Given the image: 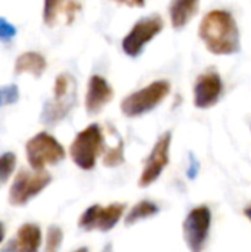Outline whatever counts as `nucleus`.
I'll use <instances>...</instances> for the list:
<instances>
[{"label": "nucleus", "instance_id": "6e6552de", "mask_svg": "<svg viewBox=\"0 0 251 252\" xmlns=\"http://www.w3.org/2000/svg\"><path fill=\"white\" fill-rule=\"evenodd\" d=\"M124 211H126L124 204H111L108 207H101L95 204L80 216L78 227L86 232H92V230H99L104 233L109 232L121 220Z\"/></svg>", "mask_w": 251, "mask_h": 252}, {"label": "nucleus", "instance_id": "9d476101", "mask_svg": "<svg viewBox=\"0 0 251 252\" xmlns=\"http://www.w3.org/2000/svg\"><path fill=\"white\" fill-rule=\"evenodd\" d=\"M223 94V81L217 71H206L198 75L194 86V105L198 109L215 106Z\"/></svg>", "mask_w": 251, "mask_h": 252}, {"label": "nucleus", "instance_id": "423d86ee", "mask_svg": "<svg viewBox=\"0 0 251 252\" xmlns=\"http://www.w3.org/2000/svg\"><path fill=\"white\" fill-rule=\"evenodd\" d=\"M52 182V176L43 171L30 173L27 170H21L9 189V204L13 207H24L33 198H36L40 192H43Z\"/></svg>", "mask_w": 251, "mask_h": 252}, {"label": "nucleus", "instance_id": "20e7f679", "mask_svg": "<svg viewBox=\"0 0 251 252\" xmlns=\"http://www.w3.org/2000/svg\"><path fill=\"white\" fill-rule=\"evenodd\" d=\"M27 161L34 171H43L47 165H56L65 158L64 146L49 133L41 131L25 145Z\"/></svg>", "mask_w": 251, "mask_h": 252}, {"label": "nucleus", "instance_id": "4468645a", "mask_svg": "<svg viewBox=\"0 0 251 252\" xmlns=\"http://www.w3.org/2000/svg\"><path fill=\"white\" fill-rule=\"evenodd\" d=\"M74 103H75V96H70L65 99H53V100L47 102L41 112V121L46 126L58 124L70 114Z\"/></svg>", "mask_w": 251, "mask_h": 252}, {"label": "nucleus", "instance_id": "39448f33", "mask_svg": "<svg viewBox=\"0 0 251 252\" xmlns=\"http://www.w3.org/2000/svg\"><path fill=\"white\" fill-rule=\"evenodd\" d=\"M164 28V21L158 13L141 18L132 30L124 35L121 49L129 58H138L145 50L146 44L152 41Z\"/></svg>", "mask_w": 251, "mask_h": 252}, {"label": "nucleus", "instance_id": "dca6fc26", "mask_svg": "<svg viewBox=\"0 0 251 252\" xmlns=\"http://www.w3.org/2000/svg\"><path fill=\"white\" fill-rule=\"evenodd\" d=\"M46 59L37 52H24L15 61V74H31L38 78L46 69Z\"/></svg>", "mask_w": 251, "mask_h": 252}, {"label": "nucleus", "instance_id": "7ed1b4c3", "mask_svg": "<svg viewBox=\"0 0 251 252\" xmlns=\"http://www.w3.org/2000/svg\"><path fill=\"white\" fill-rule=\"evenodd\" d=\"M170 93V83L166 80H157L143 89H139L121 102V112L129 118L145 115L155 109Z\"/></svg>", "mask_w": 251, "mask_h": 252}, {"label": "nucleus", "instance_id": "6ab92c4d", "mask_svg": "<svg viewBox=\"0 0 251 252\" xmlns=\"http://www.w3.org/2000/svg\"><path fill=\"white\" fill-rule=\"evenodd\" d=\"M64 241V233L61 227L58 226H50L46 233V245L44 252H59V248Z\"/></svg>", "mask_w": 251, "mask_h": 252}, {"label": "nucleus", "instance_id": "b1692460", "mask_svg": "<svg viewBox=\"0 0 251 252\" xmlns=\"http://www.w3.org/2000/svg\"><path fill=\"white\" fill-rule=\"evenodd\" d=\"M120 4H124L127 7H143L145 0H115Z\"/></svg>", "mask_w": 251, "mask_h": 252}, {"label": "nucleus", "instance_id": "393cba45", "mask_svg": "<svg viewBox=\"0 0 251 252\" xmlns=\"http://www.w3.org/2000/svg\"><path fill=\"white\" fill-rule=\"evenodd\" d=\"M0 252H16V241H15V239L9 241V242L1 248V251Z\"/></svg>", "mask_w": 251, "mask_h": 252}, {"label": "nucleus", "instance_id": "a211bd4d", "mask_svg": "<svg viewBox=\"0 0 251 252\" xmlns=\"http://www.w3.org/2000/svg\"><path fill=\"white\" fill-rule=\"evenodd\" d=\"M102 164L104 167H108V168H117L124 164V145L120 136L117 139V145L105 152L102 158Z\"/></svg>", "mask_w": 251, "mask_h": 252}, {"label": "nucleus", "instance_id": "bb28decb", "mask_svg": "<svg viewBox=\"0 0 251 252\" xmlns=\"http://www.w3.org/2000/svg\"><path fill=\"white\" fill-rule=\"evenodd\" d=\"M3 238H4V226L0 223V244L3 242Z\"/></svg>", "mask_w": 251, "mask_h": 252}, {"label": "nucleus", "instance_id": "0eeeda50", "mask_svg": "<svg viewBox=\"0 0 251 252\" xmlns=\"http://www.w3.org/2000/svg\"><path fill=\"white\" fill-rule=\"evenodd\" d=\"M212 227V211L201 205L191 210L183 221V239L191 252H203Z\"/></svg>", "mask_w": 251, "mask_h": 252}, {"label": "nucleus", "instance_id": "2eb2a0df", "mask_svg": "<svg viewBox=\"0 0 251 252\" xmlns=\"http://www.w3.org/2000/svg\"><path fill=\"white\" fill-rule=\"evenodd\" d=\"M16 252H38L41 247V230L34 223H25L16 233Z\"/></svg>", "mask_w": 251, "mask_h": 252}, {"label": "nucleus", "instance_id": "4be33fe9", "mask_svg": "<svg viewBox=\"0 0 251 252\" xmlns=\"http://www.w3.org/2000/svg\"><path fill=\"white\" fill-rule=\"evenodd\" d=\"M16 35V28L12 25L7 19L0 16V40L1 41H10Z\"/></svg>", "mask_w": 251, "mask_h": 252}, {"label": "nucleus", "instance_id": "412c9836", "mask_svg": "<svg viewBox=\"0 0 251 252\" xmlns=\"http://www.w3.org/2000/svg\"><path fill=\"white\" fill-rule=\"evenodd\" d=\"M18 99H19V90L15 84L0 87V108L13 105L18 102Z\"/></svg>", "mask_w": 251, "mask_h": 252}, {"label": "nucleus", "instance_id": "ddd939ff", "mask_svg": "<svg viewBox=\"0 0 251 252\" xmlns=\"http://www.w3.org/2000/svg\"><path fill=\"white\" fill-rule=\"evenodd\" d=\"M200 0H172L169 4L170 22L175 30H182L197 13Z\"/></svg>", "mask_w": 251, "mask_h": 252}, {"label": "nucleus", "instance_id": "f8f14e48", "mask_svg": "<svg viewBox=\"0 0 251 252\" xmlns=\"http://www.w3.org/2000/svg\"><path fill=\"white\" fill-rule=\"evenodd\" d=\"M80 7H81L80 0H44V6H43L44 24L53 27L61 15H65L67 21L72 22Z\"/></svg>", "mask_w": 251, "mask_h": 252}, {"label": "nucleus", "instance_id": "f03ea898", "mask_svg": "<svg viewBox=\"0 0 251 252\" xmlns=\"http://www.w3.org/2000/svg\"><path fill=\"white\" fill-rule=\"evenodd\" d=\"M105 137L102 127L99 124H90L81 130L70 146V157L72 162L84 170L90 171L95 168L99 155L104 152Z\"/></svg>", "mask_w": 251, "mask_h": 252}, {"label": "nucleus", "instance_id": "1a4fd4ad", "mask_svg": "<svg viewBox=\"0 0 251 252\" xmlns=\"http://www.w3.org/2000/svg\"><path fill=\"white\" fill-rule=\"evenodd\" d=\"M170 145H172V133L166 131L158 137L148 158L145 159L143 170L139 177V188H148L154 182L158 180L163 170L169 165L170 161Z\"/></svg>", "mask_w": 251, "mask_h": 252}, {"label": "nucleus", "instance_id": "f3484780", "mask_svg": "<svg viewBox=\"0 0 251 252\" xmlns=\"http://www.w3.org/2000/svg\"><path fill=\"white\" fill-rule=\"evenodd\" d=\"M158 213V207L157 204L151 202V201H139L124 217V224L126 226H132L136 224L141 220H146L152 216H155Z\"/></svg>", "mask_w": 251, "mask_h": 252}, {"label": "nucleus", "instance_id": "cd10ccee", "mask_svg": "<svg viewBox=\"0 0 251 252\" xmlns=\"http://www.w3.org/2000/svg\"><path fill=\"white\" fill-rule=\"evenodd\" d=\"M74 252H87V248H80V250H77V251Z\"/></svg>", "mask_w": 251, "mask_h": 252}, {"label": "nucleus", "instance_id": "a878e982", "mask_svg": "<svg viewBox=\"0 0 251 252\" xmlns=\"http://www.w3.org/2000/svg\"><path fill=\"white\" fill-rule=\"evenodd\" d=\"M244 216H246V217H247V219H249V220L251 221V205L250 207H247V208L244 210Z\"/></svg>", "mask_w": 251, "mask_h": 252}, {"label": "nucleus", "instance_id": "aec40b11", "mask_svg": "<svg viewBox=\"0 0 251 252\" xmlns=\"http://www.w3.org/2000/svg\"><path fill=\"white\" fill-rule=\"evenodd\" d=\"M16 167V155L13 152H6L0 155V185L7 182Z\"/></svg>", "mask_w": 251, "mask_h": 252}, {"label": "nucleus", "instance_id": "f257e3e1", "mask_svg": "<svg viewBox=\"0 0 251 252\" xmlns=\"http://www.w3.org/2000/svg\"><path fill=\"white\" fill-rule=\"evenodd\" d=\"M198 35L206 49L213 55L229 56L240 52V28L228 10L215 9L206 13L198 27Z\"/></svg>", "mask_w": 251, "mask_h": 252}, {"label": "nucleus", "instance_id": "5701e85b", "mask_svg": "<svg viewBox=\"0 0 251 252\" xmlns=\"http://www.w3.org/2000/svg\"><path fill=\"white\" fill-rule=\"evenodd\" d=\"M189 161H191V164H189V168H188V177H189L191 180H194V179L198 176V171H200V162L195 159V157H194V155H191V157H189Z\"/></svg>", "mask_w": 251, "mask_h": 252}, {"label": "nucleus", "instance_id": "9b49d317", "mask_svg": "<svg viewBox=\"0 0 251 252\" xmlns=\"http://www.w3.org/2000/svg\"><path fill=\"white\" fill-rule=\"evenodd\" d=\"M114 99V90L111 84L101 75H92L87 83V92L84 106L89 115L99 114Z\"/></svg>", "mask_w": 251, "mask_h": 252}]
</instances>
